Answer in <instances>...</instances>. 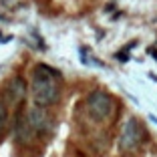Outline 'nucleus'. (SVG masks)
<instances>
[{
  "instance_id": "1",
  "label": "nucleus",
  "mask_w": 157,
  "mask_h": 157,
  "mask_svg": "<svg viewBox=\"0 0 157 157\" xmlns=\"http://www.w3.org/2000/svg\"><path fill=\"white\" fill-rule=\"evenodd\" d=\"M33 101L36 107H52L60 99V75L48 65H36L33 71Z\"/></svg>"
},
{
  "instance_id": "2",
  "label": "nucleus",
  "mask_w": 157,
  "mask_h": 157,
  "mask_svg": "<svg viewBox=\"0 0 157 157\" xmlns=\"http://www.w3.org/2000/svg\"><path fill=\"white\" fill-rule=\"evenodd\" d=\"M85 105H87L89 117L95 123H105L113 115V99L107 91H101V89H95L89 93L85 99Z\"/></svg>"
},
{
  "instance_id": "3",
  "label": "nucleus",
  "mask_w": 157,
  "mask_h": 157,
  "mask_svg": "<svg viewBox=\"0 0 157 157\" xmlns=\"http://www.w3.org/2000/svg\"><path fill=\"white\" fill-rule=\"evenodd\" d=\"M145 139V129L143 125L139 123L135 117H129L125 121L123 129H121V137H119V149L125 153H131V151H137L141 147Z\"/></svg>"
},
{
  "instance_id": "4",
  "label": "nucleus",
  "mask_w": 157,
  "mask_h": 157,
  "mask_svg": "<svg viewBox=\"0 0 157 157\" xmlns=\"http://www.w3.org/2000/svg\"><path fill=\"white\" fill-rule=\"evenodd\" d=\"M26 121H28V125H30V129H33L34 135H46V133H51V129H52V119L42 107L34 105L33 109H28Z\"/></svg>"
},
{
  "instance_id": "5",
  "label": "nucleus",
  "mask_w": 157,
  "mask_h": 157,
  "mask_svg": "<svg viewBox=\"0 0 157 157\" xmlns=\"http://www.w3.org/2000/svg\"><path fill=\"white\" fill-rule=\"evenodd\" d=\"M34 133L30 129V125L26 121V113L22 111V107L18 109V115H16V121H14V141L20 145H28L33 141Z\"/></svg>"
},
{
  "instance_id": "6",
  "label": "nucleus",
  "mask_w": 157,
  "mask_h": 157,
  "mask_svg": "<svg viewBox=\"0 0 157 157\" xmlns=\"http://www.w3.org/2000/svg\"><path fill=\"white\" fill-rule=\"evenodd\" d=\"M4 97L8 103L12 105H20L26 97V81L22 77H14L8 85H6V91H4Z\"/></svg>"
},
{
  "instance_id": "7",
  "label": "nucleus",
  "mask_w": 157,
  "mask_h": 157,
  "mask_svg": "<svg viewBox=\"0 0 157 157\" xmlns=\"http://www.w3.org/2000/svg\"><path fill=\"white\" fill-rule=\"evenodd\" d=\"M6 121H8V109H6V103L0 101V135L6 127Z\"/></svg>"
}]
</instances>
